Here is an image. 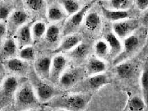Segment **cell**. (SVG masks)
<instances>
[{
  "label": "cell",
  "mask_w": 148,
  "mask_h": 111,
  "mask_svg": "<svg viewBox=\"0 0 148 111\" xmlns=\"http://www.w3.org/2000/svg\"><path fill=\"white\" fill-rule=\"evenodd\" d=\"M19 56L26 61H33L36 58V52L34 48L32 46L25 47L20 50Z\"/></svg>",
  "instance_id": "33"
},
{
  "label": "cell",
  "mask_w": 148,
  "mask_h": 111,
  "mask_svg": "<svg viewBox=\"0 0 148 111\" xmlns=\"http://www.w3.org/2000/svg\"><path fill=\"white\" fill-rule=\"evenodd\" d=\"M90 46L86 43L79 44L67 53L69 58L74 63L81 62L85 59L88 54Z\"/></svg>",
  "instance_id": "13"
},
{
  "label": "cell",
  "mask_w": 148,
  "mask_h": 111,
  "mask_svg": "<svg viewBox=\"0 0 148 111\" xmlns=\"http://www.w3.org/2000/svg\"><path fill=\"white\" fill-rule=\"evenodd\" d=\"M36 20H33L20 28L15 34L18 48L20 50L31 45L33 42L32 34V27Z\"/></svg>",
  "instance_id": "9"
},
{
  "label": "cell",
  "mask_w": 148,
  "mask_h": 111,
  "mask_svg": "<svg viewBox=\"0 0 148 111\" xmlns=\"http://www.w3.org/2000/svg\"><path fill=\"white\" fill-rule=\"evenodd\" d=\"M64 93L56 96L43 105L53 109L78 111L85 109L91 100L92 95L86 92Z\"/></svg>",
  "instance_id": "1"
},
{
  "label": "cell",
  "mask_w": 148,
  "mask_h": 111,
  "mask_svg": "<svg viewBox=\"0 0 148 111\" xmlns=\"http://www.w3.org/2000/svg\"><path fill=\"white\" fill-rule=\"evenodd\" d=\"M107 77L103 74H97L90 77L83 85L87 86L92 88H98L107 84Z\"/></svg>",
  "instance_id": "23"
},
{
  "label": "cell",
  "mask_w": 148,
  "mask_h": 111,
  "mask_svg": "<svg viewBox=\"0 0 148 111\" xmlns=\"http://www.w3.org/2000/svg\"><path fill=\"white\" fill-rule=\"evenodd\" d=\"M136 5L140 10L143 11L146 10L148 6V0H134Z\"/></svg>",
  "instance_id": "35"
},
{
  "label": "cell",
  "mask_w": 148,
  "mask_h": 111,
  "mask_svg": "<svg viewBox=\"0 0 148 111\" xmlns=\"http://www.w3.org/2000/svg\"><path fill=\"white\" fill-rule=\"evenodd\" d=\"M1 1V0H0V1Z\"/></svg>",
  "instance_id": "38"
},
{
  "label": "cell",
  "mask_w": 148,
  "mask_h": 111,
  "mask_svg": "<svg viewBox=\"0 0 148 111\" xmlns=\"http://www.w3.org/2000/svg\"><path fill=\"white\" fill-rule=\"evenodd\" d=\"M13 1L15 2H18L20 1H21V0H13Z\"/></svg>",
  "instance_id": "37"
},
{
  "label": "cell",
  "mask_w": 148,
  "mask_h": 111,
  "mask_svg": "<svg viewBox=\"0 0 148 111\" xmlns=\"http://www.w3.org/2000/svg\"><path fill=\"white\" fill-rule=\"evenodd\" d=\"M68 63V60L63 55L54 57L51 66L49 82L56 85Z\"/></svg>",
  "instance_id": "7"
},
{
  "label": "cell",
  "mask_w": 148,
  "mask_h": 111,
  "mask_svg": "<svg viewBox=\"0 0 148 111\" xmlns=\"http://www.w3.org/2000/svg\"><path fill=\"white\" fill-rule=\"evenodd\" d=\"M17 52V47L14 40L12 37H8L0 48V56L5 58L15 56Z\"/></svg>",
  "instance_id": "16"
},
{
  "label": "cell",
  "mask_w": 148,
  "mask_h": 111,
  "mask_svg": "<svg viewBox=\"0 0 148 111\" xmlns=\"http://www.w3.org/2000/svg\"><path fill=\"white\" fill-rule=\"evenodd\" d=\"M26 3L32 11L38 14L42 18L45 17V0H26Z\"/></svg>",
  "instance_id": "21"
},
{
  "label": "cell",
  "mask_w": 148,
  "mask_h": 111,
  "mask_svg": "<svg viewBox=\"0 0 148 111\" xmlns=\"http://www.w3.org/2000/svg\"><path fill=\"white\" fill-rule=\"evenodd\" d=\"M28 76L29 81L35 90L38 99L42 104L47 102L56 96L65 93L56 87L42 79L36 73L33 66H31Z\"/></svg>",
  "instance_id": "2"
},
{
  "label": "cell",
  "mask_w": 148,
  "mask_h": 111,
  "mask_svg": "<svg viewBox=\"0 0 148 111\" xmlns=\"http://www.w3.org/2000/svg\"><path fill=\"white\" fill-rule=\"evenodd\" d=\"M5 70L2 65L0 64V84L5 76Z\"/></svg>",
  "instance_id": "36"
},
{
  "label": "cell",
  "mask_w": 148,
  "mask_h": 111,
  "mask_svg": "<svg viewBox=\"0 0 148 111\" xmlns=\"http://www.w3.org/2000/svg\"><path fill=\"white\" fill-rule=\"evenodd\" d=\"M6 64L9 70L23 76L28 75L31 67L28 63L16 58L8 60Z\"/></svg>",
  "instance_id": "14"
},
{
  "label": "cell",
  "mask_w": 148,
  "mask_h": 111,
  "mask_svg": "<svg viewBox=\"0 0 148 111\" xmlns=\"http://www.w3.org/2000/svg\"><path fill=\"white\" fill-rule=\"evenodd\" d=\"M13 3L9 1H0V21L7 20L14 9Z\"/></svg>",
  "instance_id": "29"
},
{
  "label": "cell",
  "mask_w": 148,
  "mask_h": 111,
  "mask_svg": "<svg viewBox=\"0 0 148 111\" xmlns=\"http://www.w3.org/2000/svg\"><path fill=\"white\" fill-rule=\"evenodd\" d=\"M110 49L109 55L112 58L117 56L121 52L122 46L120 41L112 32H109L105 36Z\"/></svg>",
  "instance_id": "17"
},
{
  "label": "cell",
  "mask_w": 148,
  "mask_h": 111,
  "mask_svg": "<svg viewBox=\"0 0 148 111\" xmlns=\"http://www.w3.org/2000/svg\"><path fill=\"white\" fill-rule=\"evenodd\" d=\"M134 0H109L105 4L106 8L113 10H126L132 6Z\"/></svg>",
  "instance_id": "19"
},
{
  "label": "cell",
  "mask_w": 148,
  "mask_h": 111,
  "mask_svg": "<svg viewBox=\"0 0 148 111\" xmlns=\"http://www.w3.org/2000/svg\"><path fill=\"white\" fill-rule=\"evenodd\" d=\"M101 23L100 17L99 14L96 12L88 14L85 20V25L87 28L91 31H95L98 29Z\"/></svg>",
  "instance_id": "25"
},
{
  "label": "cell",
  "mask_w": 148,
  "mask_h": 111,
  "mask_svg": "<svg viewBox=\"0 0 148 111\" xmlns=\"http://www.w3.org/2000/svg\"><path fill=\"white\" fill-rule=\"evenodd\" d=\"M138 22L132 18L115 22L112 25V29L116 34L121 39L127 38L138 27Z\"/></svg>",
  "instance_id": "8"
},
{
  "label": "cell",
  "mask_w": 148,
  "mask_h": 111,
  "mask_svg": "<svg viewBox=\"0 0 148 111\" xmlns=\"http://www.w3.org/2000/svg\"><path fill=\"white\" fill-rule=\"evenodd\" d=\"M96 0H92L81 8L77 12L71 15L63 26L62 34L63 36L73 34L79 28L82 21L87 12L93 6Z\"/></svg>",
  "instance_id": "5"
},
{
  "label": "cell",
  "mask_w": 148,
  "mask_h": 111,
  "mask_svg": "<svg viewBox=\"0 0 148 111\" xmlns=\"http://www.w3.org/2000/svg\"><path fill=\"white\" fill-rule=\"evenodd\" d=\"M86 75L85 69L73 65L62 74L56 86L60 90L66 93L79 83Z\"/></svg>",
  "instance_id": "4"
},
{
  "label": "cell",
  "mask_w": 148,
  "mask_h": 111,
  "mask_svg": "<svg viewBox=\"0 0 148 111\" xmlns=\"http://www.w3.org/2000/svg\"><path fill=\"white\" fill-rule=\"evenodd\" d=\"M139 40L137 37L132 35L127 37L123 41L124 53L128 54L133 52L138 47Z\"/></svg>",
  "instance_id": "28"
},
{
  "label": "cell",
  "mask_w": 148,
  "mask_h": 111,
  "mask_svg": "<svg viewBox=\"0 0 148 111\" xmlns=\"http://www.w3.org/2000/svg\"><path fill=\"white\" fill-rule=\"evenodd\" d=\"M147 64L142 71L141 77V84L143 96V100L147 106L148 95V71Z\"/></svg>",
  "instance_id": "30"
},
{
  "label": "cell",
  "mask_w": 148,
  "mask_h": 111,
  "mask_svg": "<svg viewBox=\"0 0 148 111\" xmlns=\"http://www.w3.org/2000/svg\"><path fill=\"white\" fill-rule=\"evenodd\" d=\"M133 66L130 63H124L120 64L116 68L118 75L122 78H126L130 76L133 72Z\"/></svg>",
  "instance_id": "32"
},
{
  "label": "cell",
  "mask_w": 148,
  "mask_h": 111,
  "mask_svg": "<svg viewBox=\"0 0 148 111\" xmlns=\"http://www.w3.org/2000/svg\"><path fill=\"white\" fill-rule=\"evenodd\" d=\"M32 27V34L33 42L35 44L39 42L46 32V25L43 22H37Z\"/></svg>",
  "instance_id": "26"
},
{
  "label": "cell",
  "mask_w": 148,
  "mask_h": 111,
  "mask_svg": "<svg viewBox=\"0 0 148 111\" xmlns=\"http://www.w3.org/2000/svg\"><path fill=\"white\" fill-rule=\"evenodd\" d=\"M100 5L103 16L109 21H114L130 18L133 16V12L130 10H111L105 7L101 2Z\"/></svg>",
  "instance_id": "12"
},
{
  "label": "cell",
  "mask_w": 148,
  "mask_h": 111,
  "mask_svg": "<svg viewBox=\"0 0 148 111\" xmlns=\"http://www.w3.org/2000/svg\"><path fill=\"white\" fill-rule=\"evenodd\" d=\"M19 86V83L15 77H10L4 81L3 86L2 94L6 97L10 98Z\"/></svg>",
  "instance_id": "20"
},
{
  "label": "cell",
  "mask_w": 148,
  "mask_h": 111,
  "mask_svg": "<svg viewBox=\"0 0 148 111\" xmlns=\"http://www.w3.org/2000/svg\"><path fill=\"white\" fill-rule=\"evenodd\" d=\"M28 18L27 13L24 10H17L14 12L8 17L6 25L7 35L12 37Z\"/></svg>",
  "instance_id": "6"
},
{
  "label": "cell",
  "mask_w": 148,
  "mask_h": 111,
  "mask_svg": "<svg viewBox=\"0 0 148 111\" xmlns=\"http://www.w3.org/2000/svg\"><path fill=\"white\" fill-rule=\"evenodd\" d=\"M106 68L104 62L95 58H91L85 68L86 75L90 76L98 74L104 71Z\"/></svg>",
  "instance_id": "15"
},
{
  "label": "cell",
  "mask_w": 148,
  "mask_h": 111,
  "mask_svg": "<svg viewBox=\"0 0 148 111\" xmlns=\"http://www.w3.org/2000/svg\"><path fill=\"white\" fill-rule=\"evenodd\" d=\"M48 18L51 21H58L64 20L68 17L66 12L57 5H53L49 8Z\"/></svg>",
  "instance_id": "22"
},
{
  "label": "cell",
  "mask_w": 148,
  "mask_h": 111,
  "mask_svg": "<svg viewBox=\"0 0 148 111\" xmlns=\"http://www.w3.org/2000/svg\"><path fill=\"white\" fill-rule=\"evenodd\" d=\"M7 35L6 25L4 23L0 22V48L3 44V42Z\"/></svg>",
  "instance_id": "34"
},
{
  "label": "cell",
  "mask_w": 148,
  "mask_h": 111,
  "mask_svg": "<svg viewBox=\"0 0 148 111\" xmlns=\"http://www.w3.org/2000/svg\"><path fill=\"white\" fill-rule=\"evenodd\" d=\"M95 51L96 54L101 58L107 57L110 54V49L108 45L105 42L99 40L95 46Z\"/></svg>",
  "instance_id": "31"
},
{
  "label": "cell",
  "mask_w": 148,
  "mask_h": 111,
  "mask_svg": "<svg viewBox=\"0 0 148 111\" xmlns=\"http://www.w3.org/2000/svg\"><path fill=\"white\" fill-rule=\"evenodd\" d=\"M146 106L143 99L138 96H134L128 101L125 109L130 111H142Z\"/></svg>",
  "instance_id": "27"
},
{
  "label": "cell",
  "mask_w": 148,
  "mask_h": 111,
  "mask_svg": "<svg viewBox=\"0 0 148 111\" xmlns=\"http://www.w3.org/2000/svg\"><path fill=\"white\" fill-rule=\"evenodd\" d=\"M61 28L58 24L50 25L46 32L45 41L50 46L56 45L59 41Z\"/></svg>",
  "instance_id": "18"
},
{
  "label": "cell",
  "mask_w": 148,
  "mask_h": 111,
  "mask_svg": "<svg viewBox=\"0 0 148 111\" xmlns=\"http://www.w3.org/2000/svg\"><path fill=\"white\" fill-rule=\"evenodd\" d=\"M16 105L20 110L42 108V104L36 98L29 81H25L16 95Z\"/></svg>",
  "instance_id": "3"
},
{
  "label": "cell",
  "mask_w": 148,
  "mask_h": 111,
  "mask_svg": "<svg viewBox=\"0 0 148 111\" xmlns=\"http://www.w3.org/2000/svg\"><path fill=\"white\" fill-rule=\"evenodd\" d=\"M65 37L58 47L51 51L50 54L68 52L80 43L82 40V37L79 34H71Z\"/></svg>",
  "instance_id": "11"
},
{
  "label": "cell",
  "mask_w": 148,
  "mask_h": 111,
  "mask_svg": "<svg viewBox=\"0 0 148 111\" xmlns=\"http://www.w3.org/2000/svg\"><path fill=\"white\" fill-rule=\"evenodd\" d=\"M57 1L65 10L68 17L77 12L81 8L80 3L77 0H57Z\"/></svg>",
  "instance_id": "24"
},
{
  "label": "cell",
  "mask_w": 148,
  "mask_h": 111,
  "mask_svg": "<svg viewBox=\"0 0 148 111\" xmlns=\"http://www.w3.org/2000/svg\"><path fill=\"white\" fill-rule=\"evenodd\" d=\"M52 56L45 55L35 61L34 66L36 73L42 79L49 81Z\"/></svg>",
  "instance_id": "10"
}]
</instances>
